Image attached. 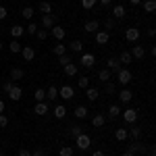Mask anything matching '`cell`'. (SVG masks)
Returning a JSON list of instances; mask_svg holds the SVG:
<instances>
[{
	"instance_id": "51",
	"label": "cell",
	"mask_w": 156,
	"mask_h": 156,
	"mask_svg": "<svg viewBox=\"0 0 156 156\" xmlns=\"http://www.w3.org/2000/svg\"><path fill=\"white\" fill-rule=\"evenodd\" d=\"M6 15H9V11H6L4 6H0V21H2V19H6Z\"/></svg>"
},
{
	"instance_id": "42",
	"label": "cell",
	"mask_w": 156,
	"mask_h": 156,
	"mask_svg": "<svg viewBox=\"0 0 156 156\" xmlns=\"http://www.w3.org/2000/svg\"><path fill=\"white\" fill-rule=\"evenodd\" d=\"M96 2L98 0H81V6H83L85 11H92V9L96 6Z\"/></svg>"
},
{
	"instance_id": "3",
	"label": "cell",
	"mask_w": 156,
	"mask_h": 156,
	"mask_svg": "<svg viewBox=\"0 0 156 156\" xmlns=\"http://www.w3.org/2000/svg\"><path fill=\"white\" fill-rule=\"evenodd\" d=\"M79 62H81V67H83V69H92V67L96 65V56H94L92 52H81Z\"/></svg>"
},
{
	"instance_id": "40",
	"label": "cell",
	"mask_w": 156,
	"mask_h": 156,
	"mask_svg": "<svg viewBox=\"0 0 156 156\" xmlns=\"http://www.w3.org/2000/svg\"><path fill=\"white\" fill-rule=\"evenodd\" d=\"M58 156H73V148L71 146H60Z\"/></svg>"
},
{
	"instance_id": "8",
	"label": "cell",
	"mask_w": 156,
	"mask_h": 156,
	"mask_svg": "<svg viewBox=\"0 0 156 156\" xmlns=\"http://www.w3.org/2000/svg\"><path fill=\"white\" fill-rule=\"evenodd\" d=\"M6 94H9V98H11L12 102H19V100H21V96H23V90H21L19 85L15 83V85H12V87H11V90L6 92Z\"/></svg>"
},
{
	"instance_id": "37",
	"label": "cell",
	"mask_w": 156,
	"mask_h": 156,
	"mask_svg": "<svg viewBox=\"0 0 156 156\" xmlns=\"http://www.w3.org/2000/svg\"><path fill=\"white\" fill-rule=\"evenodd\" d=\"M98 79H100L102 83H104V81H110V71H108V69H102V71L98 73Z\"/></svg>"
},
{
	"instance_id": "1",
	"label": "cell",
	"mask_w": 156,
	"mask_h": 156,
	"mask_svg": "<svg viewBox=\"0 0 156 156\" xmlns=\"http://www.w3.org/2000/svg\"><path fill=\"white\" fill-rule=\"evenodd\" d=\"M117 81H119L121 85H129L133 81V73L129 71V69H123V67H121L119 73H117Z\"/></svg>"
},
{
	"instance_id": "55",
	"label": "cell",
	"mask_w": 156,
	"mask_h": 156,
	"mask_svg": "<svg viewBox=\"0 0 156 156\" xmlns=\"http://www.w3.org/2000/svg\"><path fill=\"white\" fill-rule=\"evenodd\" d=\"M100 4L102 6H110V0H100Z\"/></svg>"
},
{
	"instance_id": "2",
	"label": "cell",
	"mask_w": 156,
	"mask_h": 156,
	"mask_svg": "<svg viewBox=\"0 0 156 156\" xmlns=\"http://www.w3.org/2000/svg\"><path fill=\"white\" fill-rule=\"evenodd\" d=\"M75 142H77V148L85 152V150H90V146H92V137L87 135V133H81V135H77L75 137Z\"/></svg>"
},
{
	"instance_id": "26",
	"label": "cell",
	"mask_w": 156,
	"mask_h": 156,
	"mask_svg": "<svg viewBox=\"0 0 156 156\" xmlns=\"http://www.w3.org/2000/svg\"><path fill=\"white\" fill-rule=\"evenodd\" d=\"M9 31H11V36L15 37V40H17V37H21V36L25 34V27H21V25H12Z\"/></svg>"
},
{
	"instance_id": "60",
	"label": "cell",
	"mask_w": 156,
	"mask_h": 156,
	"mask_svg": "<svg viewBox=\"0 0 156 156\" xmlns=\"http://www.w3.org/2000/svg\"><path fill=\"white\" fill-rule=\"evenodd\" d=\"M0 156H4V154H2V152H0Z\"/></svg>"
},
{
	"instance_id": "46",
	"label": "cell",
	"mask_w": 156,
	"mask_h": 156,
	"mask_svg": "<svg viewBox=\"0 0 156 156\" xmlns=\"http://www.w3.org/2000/svg\"><path fill=\"white\" fill-rule=\"evenodd\" d=\"M115 19H106V21H104V27H106V29H104V31H108V34H110V31H112V29H115Z\"/></svg>"
},
{
	"instance_id": "7",
	"label": "cell",
	"mask_w": 156,
	"mask_h": 156,
	"mask_svg": "<svg viewBox=\"0 0 156 156\" xmlns=\"http://www.w3.org/2000/svg\"><path fill=\"white\" fill-rule=\"evenodd\" d=\"M34 112H36L37 117H46V115L50 112L48 102H36V106H34Z\"/></svg>"
},
{
	"instance_id": "27",
	"label": "cell",
	"mask_w": 156,
	"mask_h": 156,
	"mask_svg": "<svg viewBox=\"0 0 156 156\" xmlns=\"http://www.w3.org/2000/svg\"><path fill=\"white\" fill-rule=\"evenodd\" d=\"M37 9H40V12H42V15H50V12H52V4H50L48 0H42Z\"/></svg>"
},
{
	"instance_id": "41",
	"label": "cell",
	"mask_w": 156,
	"mask_h": 156,
	"mask_svg": "<svg viewBox=\"0 0 156 156\" xmlns=\"http://www.w3.org/2000/svg\"><path fill=\"white\" fill-rule=\"evenodd\" d=\"M48 36H50V31H48V29H37V31H36V37L40 40V42H44V40H46Z\"/></svg>"
},
{
	"instance_id": "12",
	"label": "cell",
	"mask_w": 156,
	"mask_h": 156,
	"mask_svg": "<svg viewBox=\"0 0 156 156\" xmlns=\"http://www.w3.org/2000/svg\"><path fill=\"white\" fill-rule=\"evenodd\" d=\"M106 69H108L110 73H119V69H121V62H119V58L110 56V58L106 60Z\"/></svg>"
},
{
	"instance_id": "38",
	"label": "cell",
	"mask_w": 156,
	"mask_h": 156,
	"mask_svg": "<svg viewBox=\"0 0 156 156\" xmlns=\"http://www.w3.org/2000/svg\"><path fill=\"white\" fill-rule=\"evenodd\" d=\"M104 92H106L108 96H112V94L117 92V87H115V83H112V81H104Z\"/></svg>"
},
{
	"instance_id": "29",
	"label": "cell",
	"mask_w": 156,
	"mask_h": 156,
	"mask_svg": "<svg viewBox=\"0 0 156 156\" xmlns=\"http://www.w3.org/2000/svg\"><path fill=\"white\" fill-rule=\"evenodd\" d=\"M127 135H131L133 140H135V142H137V140H140V137H142V127H137V125H135V123H133V127H131V129H129V131H127Z\"/></svg>"
},
{
	"instance_id": "56",
	"label": "cell",
	"mask_w": 156,
	"mask_h": 156,
	"mask_svg": "<svg viewBox=\"0 0 156 156\" xmlns=\"http://www.w3.org/2000/svg\"><path fill=\"white\" fill-rule=\"evenodd\" d=\"M92 156H104V152H102V150H96V152H94Z\"/></svg>"
},
{
	"instance_id": "28",
	"label": "cell",
	"mask_w": 156,
	"mask_h": 156,
	"mask_svg": "<svg viewBox=\"0 0 156 156\" xmlns=\"http://www.w3.org/2000/svg\"><path fill=\"white\" fill-rule=\"evenodd\" d=\"M129 54H131L133 58H144L146 50H144V46H133V48H131V52H129Z\"/></svg>"
},
{
	"instance_id": "43",
	"label": "cell",
	"mask_w": 156,
	"mask_h": 156,
	"mask_svg": "<svg viewBox=\"0 0 156 156\" xmlns=\"http://www.w3.org/2000/svg\"><path fill=\"white\" fill-rule=\"evenodd\" d=\"M58 62H60V67H65V65H69V62H73L71 54H62V56H58Z\"/></svg>"
},
{
	"instance_id": "44",
	"label": "cell",
	"mask_w": 156,
	"mask_h": 156,
	"mask_svg": "<svg viewBox=\"0 0 156 156\" xmlns=\"http://www.w3.org/2000/svg\"><path fill=\"white\" fill-rule=\"evenodd\" d=\"M21 48H23V46L19 44V40H12V42H11V52L17 54V52H21Z\"/></svg>"
},
{
	"instance_id": "19",
	"label": "cell",
	"mask_w": 156,
	"mask_h": 156,
	"mask_svg": "<svg viewBox=\"0 0 156 156\" xmlns=\"http://www.w3.org/2000/svg\"><path fill=\"white\" fill-rule=\"evenodd\" d=\"M52 115H54L56 119H65V117H67V106H65V104H56L54 110H52Z\"/></svg>"
},
{
	"instance_id": "32",
	"label": "cell",
	"mask_w": 156,
	"mask_h": 156,
	"mask_svg": "<svg viewBox=\"0 0 156 156\" xmlns=\"http://www.w3.org/2000/svg\"><path fill=\"white\" fill-rule=\"evenodd\" d=\"M115 140H117V142H125V140H127V129H123V127L115 129Z\"/></svg>"
},
{
	"instance_id": "30",
	"label": "cell",
	"mask_w": 156,
	"mask_h": 156,
	"mask_svg": "<svg viewBox=\"0 0 156 156\" xmlns=\"http://www.w3.org/2000/svg\"><path fill=\"white\" fill-rule=\"evenodd\" d=\"M104 123H106V117L104 115H94L92 117V125L94 127H104Z\"/></svg>"
},
{
	"instance_id": "10",
	"label": "cell",
	"mask_w": 156,
	"mask_h": 156,
	"mask_svg": "<svg viewBox=\"0 0 156 156\" xmlns=\"http://www.w3.org/2000/svg\"><path fill=\"white\" fill-rule=\"evenodd\" d=\"M50 34L56 37V42H62V40H65V36H67L65 27H60V25H54V27H50Z\"/></svg>"
},
{
	"instance_id": "49",
	"label": "cell",
	"mask_w": 156,
	"mask_h": 156,
	"mask_svg": "<svg viewBox=\"0 0 156 156\" xmlns=\"http://www.w3.org/2000/svg\"><path fill=\"white\" fill-rule=\"evenodd\" d=\"M12 85H15V81H11V79H9V81H4V83H2V90H4V92H9Z\"/></svg>"
},
{
	"instance_id": "58",
	"label": "cell",
	"mask_w": 156,
	"mask_h": 156,
	"mask_svg": "<svg viewBox=\"0 0 156 156\" xmlns=\"http://www.w3.org/2000/svg\"><path fill=\"white\" fill-rule=\"evenodd\" d=\"M121 156H135V154H133V152H129V150H127V152H123V154H121Z\"/></svg>"
},
{
	"instance_id": "21",
	"label": "cell",
	"mask_w": 156,
	"mask_h": 156,
	"mask_svg": "<svg viewBox=\"0 0 156 156\" xmlns=\"http://www.w3.org/2000/svg\"><path fill=\"white\" fill-rule=\"evenodd\" d=\"M129 152H133V154H144V152H146V146L140 144V140H137V142H133V144L129 146Z\"/></svg>"
},
{
	"instance_id": "16",
	"label": "cell",
	"mask_w": 156,
	"mask_h": 156,
	"mask_svg": "<svg viewBox=\"0 0 156 156\" xmlns=\"http://www.w3.org/2000/svg\"><path fill=\"white\" fill-rule=\"evenodd\" d=\"M85 98L90 102H96L98 98H100V90H96V87H85Z\"/></svg>"
},
{
	"instance_id": "36",
	"label": "cell",
	"mask_w": 156,
	"mask_h": 156,
	"mask_svg": "<svg viewBox=\"0 0 156 156\" xmlns=\"http://www.w3.org/2000/svg\"><path fill=\"white\" fill-rule=\"evenodd\" d=\"M144 11L146 12H154L156 11V2L154 0H144Z\"/></svg>"
},
{
	"instance_id": "4",
	"label": "cell",
	"mask_w": 156,
	"mask_h": 156,
	"mask_svg": "<svg viewBox=\"0 0 156 156\" xmlns=\"http://www.w3.org/2000/svg\"><path fill=\"white\" fill-rule=\"evenodd\" d=\"M121 117H123L125 123L133 125V123L137 121V110H135V108H125V110H121Z\"/></svg>"
},
{
	"instance_id": "18",
	"label": "cell",
	"mask_w": 156,
	"mask_h": 156,
	"mask_svg": "<svg viewBox=\"0 0 156 156\" xmlns=\"http://www.w3.org/2000/svg\"><path fill=\"white\" fill-rule=\"evenodd\" d=\"M23 77H25V71H23V69H19V67L11 69V81H15V83H17V81H21Z\"/></svg>"
},
{
	"instance_id": "20",
	"label": "cell",
	"mask_w": 156,
	"mask_h": 156,
	"mask_svg": "<svg viewBox=\"0 0 156 156\" xmlns=\"http://www.w3.org/2000/svg\"><path fill=\"white\" fill-rule=\"evenodd\" d=\"M62 71H65L67 77H75V75H77V65H75V62H69V65L62 67Z\"/></svg>"
},
{
	"instance_id": "5",
	"label": "cell",
	"mask_w": 156,
	"mask_h": 156,
	"mask_svg": "<svg viewBox=\"0 0 156 156\" xmlns=\"http://www.w3.org/2000/svg\"><path fill=\"white\" fill-rule=\"evenodd\" d=\"M140 36H142V31H140L137 27H127V29H125V40L131 42V44H135V42L140 40Z\"/></svg>"
},
{
	"instance_id": "48",
	"label": "cell",
	"mask_w": 156,
	"mask_h": 156,
	"mask_svg": "<svg viewBox=\"0 0 156 156\" xmlns=\"http://www.w3.org/2000/svg\"><path fill=\"white\" fill-rule=\"evenodd\" d=\"M6 125H9V117H6V115H4V112H2V115H0V127H2V129H4V127H6Z\"/></svg>"
},
{
	"instance_id": "11",
	"label": "cell",
	"mask_w": 156,
	"mask_h": 156,
	"mask_svg": "<svg viewBox=\"0 0 156 156\" xmlns=\"http://www.w3.org/2000/svg\"><path fill=\"white\" fill-rule=\"evenodd\" d=\"M21 54H23V58L27 60V62H31V60L36 58V50H34V46H23V48H21Z\"/></svg>"
},
{
	"instance_id": "52",
	"label": "cell",
	"mask_w": 156,
	"mask_h": 156,
	"mask_svg": "<svg viewBox=\"0 0 156 156\" xmlns=\"http://www.w3.org/2000/svg\"><path fill=\"white\" fill-rule=\"evenodd\" d=\"M19 156H31V152H29L27 148H21V150H19Z\"/></svg>"
},
{
	"instance_id": "50",
	"label": "cell",
	"mask_w": 156,
	"mask_h": 156,
	"mask_svg": "<svg viewBox=\"0 0 156 156\" xmlns=\"http://www.w3.org/2000/svg\"><path fill=\"white\" fill-rule=\"evenodd\" d=\"M31 156H46V152H44V148H36V150L31 152Z\"/></svg>"
},
{
	"instance_id": "14",
	"label": "cell",
	"mask_w": 156,
	"mask_h": 156,
	"mask_svg": "<svg viewBox=\"0 0 156 156\" xmlns=\"http://www.w3.org/2000/svg\"><path fill=\"white\" fill-rule=\"evenodd\" d=\"M108 40H110V34L108 31H100V29L96 31V44L104 46V44H108Z\"/></svg>"
},
{
	"instance_id": "59",
	"label": "cell",
	"mask_w": 156,
	"mask_h": 156,
	"mask_svg": "<svg viewBox=\"0 0 156 156\" xmlns=\"http://www.w3.org/2000/svg\"><path fill=\"white\" fill-rule=\"evenodd\" d=\"M0 50H2V42H0Z\"/></svg>"
},
{
	"instance_id": "47",
	"label": "cell",
	"mask_w": 156,
	"mask_h": 156,
	"mask_svg": "<svg viewBox=\"0 0 156 156\" xmlns=\"http://www.w3.org/2000/svg\"><path fill=\"white\" fill-rule=\"evenodd\" d=\"M37 29H40V27H37L36 23H29V25H27V29H25V31H27L29 36H36V31H37Z\"/></svg>"
},
{
	"instance_id": "24",
	"label": "cell",
	"mask_w": 156,
	"mask_h": 156,
	"mask_svg": "<svg viewBox=\"0 0 156 156\" xmlns=\"http://www.w3.org/2000/svg\"><path fill=\"white\" fill-rule=\"evenodd\" d=\"M117 58H119L121 67H123V65H129V62H133V56L129 54V52H127V50H125V52H121V54L117 56Z\"/></svg>"
},
{
	"instance_id": "6",
	"label": "cell",
	"mask_w": 156,
	"mask_h": 156,
	"mask_svg": "<svg viewBox=\"0 0 156 156\" xmlns=\"http://www.w3.org/2000/svg\"><path fill=\"white\" fill-rule=\"evenodd\" d=\"M58 96L62 98V100H71V98L75 96V87H73V85H62L58 90Z\"/></svg>"
},
{
	"instance_id": "39",
	"label": "cell",
	"mask_w": 156,
	"mask_h": 156,
	"mask_svg": "<svg viewBox=\"0 0 156 156\" xmlns=\"http://www.w3.org/2000/svg\"><path fill=\"white\" fill-rule=\"evenodd\" d=\"M34 9H31V6H25L23 11H21V17H23V19H27V21H29V19H31V17H34Z\"/></svg>"
},
{
	"instance_id": "53",
	"label": "cell",
	"mask_w": 156,
	"mask_h": 156,
	"mask_svg": "<svg viewBox=\"0 0 156 156\" xmlns=\"http://www.w3.org/2000/svg\"><path fill=\"white\" fill-rule=\"evenodd\" d=\"M148 36H150V37L156 36V29H154V27H150V29H148Z\"/></svg>"
},
{
	"instance_id": "23",
	"label": "cell",
	"mask_w": 156,
	"mask_h": 156,
	"mask_svg": "<svg viewBox=\"0 0 156 156\" xmlns=\"http://www.w3.org/2000/svg\"><path fill=\"white\" fill-rule=\"evenodd\" d=\"M112 17H115V19H123V17H125V6H123V4H115V6H112Z\"/></svg>"
},
{
	"instance_id": "9",
	"label": "cell",
	"mask_w": 156,
	"mask_h": 156,
	"mask_svg": "<svg viewBox=\"0 0 156 156\" xmlns=\"http://www.w3.org/2000/svg\"><path fill=\"white\" fill-rule=\"evenodd\" d=\"M56 25V17L50 12V15H42V29H50Z\"/></svg>"
},
{
	"instance_id": "17",
	"label": "cell",
	"mask_w": 156,
	"mask_h": 156,
	"mask_svg": "<svg viewBox=\"0 0 156 156\" xmlns=\"http://www.w3.org/2000/svg\"><path fill=\"white\" fill-rule=\"evenodd\" d=\"M98 29H100V23H98L96 19H94V21H85L83 31H87V34H96Z\"/></svg>"
},
{
	"instance_id": "57",
	"label": "cell",
	"mask_w": 156,
	"mask_h": 156,
	"mask_svg": "<svg viewBox=\"0 0 156 156\" xmlns=\"http://www.w3.org/2000/svg\"><path fill=\"white\" fill-rule=\"evenodd\" d=\"M129 2H131L133 6H135V4H142V2H144V0H129Z\"/></svg>"
},
{
	"instance_id": "13",
	"label": "cell",
	"mask_w": 156,
	"mask_h": 156,
	"mask_svg": "<svg viewBox=\"0 0 156 156\" xmlns=\"http://www.w3.org/2000/svg\"><path fill=\"white\" fill-rule=\"evenodd\" d=\"M119 100L123 102V104H129V102L133 100V92H131V90H127V87L121 90V92H119Z\"/></svg>"
},
{
	"instance_id": "31",
	"label": "cell",
	"mask_w": 156,
	"mask_h": 156,
	"mask_svg": "<svg viewBox=\"0 0 156 156\" xmlns=\"http://www.w3.org/2000/svg\"><path fill=\"white\" fill-rule=\"evenodd\" d=\"M52 52H54L56 56H62V54H67V46H65L62 42H56V46H52Z\"/></svg>"
},
{
	"instance_id": "45",
	"label": "cell",
	"mask_w": 156,
	"mask_h": 156,
	"mask_svg": "<svg viewBox=\"0 0 156 156\" xmlns=\"http://www.w3.org/2000/svg\"><path fill=\"white\" fill-rule=\"evenodd\" d=\"M81 133H83V127H81V125H73L71 127V135L73 137H77V135H81Z\"/></svg>"
},
{
	"instance_id": "15",
	"label": "cell",
	"mask_w": 156,
	"mask_h": 156,
	"mask_svg": "<svg viewBox=\"0 0 156 156\" xmlns=\"http://www.w3.org/2000/svg\"><path fill=\"white\" fill-rule=\"evenodd\" d=\"M67 48L71 50V52H75V54H81V52H83V42H81V40H73Z\"/></svg>"
},
{
	"instance_id": "22",
	"label": "cell",
	"mask_w": 156,
	"mask_h": 156,
	"mask_svg": "<svg viewBox=\"0 0 156 156\" xmlns=\"http://www.w3.org/2000/svg\"><path fill=\"white\" fill-rule=\"evenodd\" d=\"M46 98H48L50 102H54V100L58 98V87H56V85H50L48 90H46Z\"/></svg>"
},
{
	"instance_id": "35",
	"label": "cell",
	"mask_w": 156,
	"mask_h": 156,
	"mask_svg": "<svg viewBox=\"0 0 156 156\" xmlns=\"http://www.w3.org/2000/svg\"><path fill=\"white\" fill-rule=\"evenodd\" d=\"M77 87H81V90H85V87H90V77H85V75H81V77L77 79Z\"/></svg>"
},
{
	"instance_id": "34",
	"label": "cell",
	"mask_w": 156,
	"mask_h": 156,
	"mask_svg": "<svg viewBox=\"0 0 156 156\" xmlns=\"http://www.w3.org/2000/svg\"><path fill=\"white\" fill-rule=\"evenodd\" d=\"M34 98H36V102H44L46 100V90L44 87H37L36 92H34Z\"/></svg>"
},
{
	"instance_id": "25",
	"label": "cell",
	"mask_w": 156,
	"mask_h": 156,
	"mask_svg": "<svg viewBox=\"0 0 156 156\" xmlns=\"http://www.w3.org/2000/svg\"><path fill=\"white\" fill-rule=\"evenodd\" d=\"M87 112H90V110H87L83 104H79V106H75V112H73V115H75L77 119H85V117H87Z\"/></svg>"
},
{
	"instance_id": "54",
	"label": "cell",
	"mask_w": 156,
	"mask_h": 156,
	"mask_svg": "<svg viewBox=\"0 0 156 156\" xmlns=\"http://www.w3.org/2000/svg\"><path fill=\"white\" fill-rule=\"evenodd\" d=\"M4 108H6V104H4V100H0V115L4 112Z\"/></svg>"
},
{
	"instance_id": "33",
	"label": "cell",
	"mask_w": 156,
	"mask_h": 156,
	"mask_svg": "<svg viewBox=\"0 0 156 156\" xmlns=\"http://www.w3.org/2000/svg\"><path fill=\"white\" fill-rule=\"evenodd\" d=\"M119 115H121L119 104H110V106H108V117H110V119H117Z\"/></svg>"
}]
</instances>
